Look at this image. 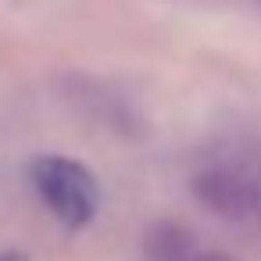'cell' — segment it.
<instances>
[{
  "label": "cell",
  "mask_w": 261,
  "mask_h": 261,
  "mask_svg": "<svg viewBox=\"0 0 261 261\" xmlns=\"http://www.w3.org/2000/svg\"><path fill=\"white\" fill-rule=\"evenodd\" d=\"M29 182L61 225L83 229L93 222L100 193H97L93 172L83 161L65 158V154H43L29 165Z\"/></svg>",
  "instance_id": "cell-1"
},
{
  "label": "cell",
  "mask_w": 261,
  "mask_h": 261,
  "mask_svg": "<svg viewBox=\"0 0 261 261\" xmlns=\"http://www.w3.org/2000/svg\"><path fill=\"white\" fill-rule=\"evenodd\" d=\"M193 193L207 211L222 218H232V222L261 218V179L243 168H232V165L204 168L193 179Z\"/></svg>",
  "instance_id": "cell-2"
},
{
  "label": "cell",
  "mask_w": 261,
  "mask_h": 261,
  "mask_svg": "<svg viewBox=\"0 0 261 261\" xmlns=\"http://www.w3.org/2000/svg\"><path fill=\"white\" fill-rule=\"evenodd\" d=\"M0 261H25L18 250H0Z\"/></svg>",
  "instance_id": "cell-3"
}]
</instances>
